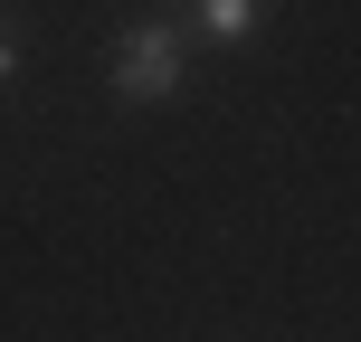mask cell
<instances>
[{
    "label": "cell",
    "mask_w": 361,
    "mask_h": 342,
    "mask_svg": "<svg viewBox=\"0 0 361 342\" xmlns=\"http://www.w3.org/2000/svg\"><path fill=\"white\" fill-rule=\"evenodd\" d=\"M180 86H190V38H180V19H133V29L114 38V95H124V105H171Z\"/></svg>",
    "instance_id": "obj_1"
},
{
    "label": "cell",
    "mask_w": 361,
    "mask_h": 342,
    "mask_svg": "<svg viewBox=\"0 0 361 342\" xmlns=\"http://www.w3.org/2000/svg\"><path fill=\"white\" fill-rule=\"evenodd\" d=\"M180 19H190L200 38H219V48H247L257 29H267V0H171Z\"/></svg>",
    "instance_id": "obj_2"
},
{
    "label": "cell",
    "mask_w": 361,
    "mask_h": 342,
    "mask_svg": "<svg viewBox=\"0 0 361 342\" xmlns=\"http://www.w3.org/2000/svg\"><path fill=\"white\" fill-rule=\"evenodd\" d=\"M19 76V29H10V10H0V86Z\"/></svg>",
    "instance_id": "obj_3"
}]
</instances>
